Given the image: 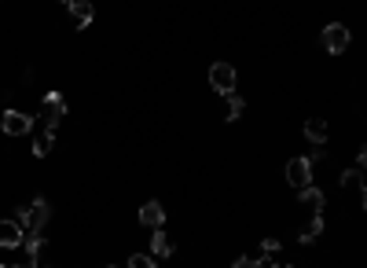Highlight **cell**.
<instances>
[{
    "instance_id": "1",
    "label": "cell",
    "mask_w": 367,
    "mask_h": 268,
    "mask_svg": "<svg viewBox=\"0 0 367 268\" xmlns=\"http://www.w3.org/2000/svg\"><path fill=\"white\" fill-rule=\"evenodd\" d=\"M11 220H19V228H22V239H29V235H41L44 225L52 220V202L48 199H34V202H26V206L15 210Z\"/></svg>"
},
{
    "instance_id": "2",
    "label": "cell",
    "mask_w": 367,
    "mask_h": 268,
    "mask_svg": "<svg viewBox=\"0 0 367 268\" xmlns=\"http://www.w3.org/2000/svg\"><path fill=\"white\" fill-rule=\"evenodd\" d=\"M283 173H286V184H291V187H298V192H305V187H312V177H316V169H312V162L305 159V154H298V159H291Z\"/></svg>"
},
{
    "instance_id": "3",
    "label": "cell",
    "mask_w": 367,
    "mask_h": 268,
    "mask_svg": "<svg viewBox=\"0 0 367 268\" xmlns=\"http://www.w3.org/2000/svg\"><path fill=\"white\" fill-rule=\"evenodd\" d=\"M235 85H239V74H235L232 62H213L210 67V88L217 92V96H232Z\"/></svg>"
},
{
    "instance_id": "4",
    "label": "cell",
    "mask_w": 367,
    "mask_h": 268,
    "mask_svg": "<svg viewBox=\"0 0 367 268\" xmlns=\"http://www.w3.org/2000/svg\"><path fill=\"white\" fill-rule=\"evenodd\" d=\"M320 41H323V48L331 52V55H342L349 44H353V34L342 26V22H331V26H323V34H320Z\"/></svg>"
},
{
    "instance_id": "5",
    "label": "cell",
    "mask_w": 367,
    "mask_h": 268,
    "mask_svg": "<svg viewBox=\"0 0 367 268\" xmlns=\"http://www.w3.org/2000/svg\"><path fill=\"white\" fill-rule=\"evenodd\" d=\"M0 129H4V136H29L34 133V118H29L26 110H4Z\"/></svg>"
},
{
    "instance_id": "6",
    "label": "cell",
    "mask_w": 367,
    "mask_h": 268,
    "mask_svg": "<svg viewBox=\"0 0 367 268\" xmlns=\"http://www.w3.org/2000/svg\"><path fill=\"white\" fill-rule=\"evenodd\" d=\"M136 220H140V228L162 232V228H166V206H162V202H158V199L143 202V206H140V213H136Z\"/></svg>"
},
{
    "instance_id": "7",
    "label": "cell",
    "mask_w": 367,
    "mask_h": 268,
    "mask_svg": "<svg viewBox=\"0 0 367 268\" xmlns=\"http://www.w3.org/2000/svg\"><path fill=\"white\" fill-rule=\"evenodd\" d=\"M62 114H67V103H62V96H59V92H44V110H41L44 129L55 133V125L62 121Z\"/></svg>"
},
{
    "instance_id": "8",
    "label": "cell",
    "mask_w": 367,
    "mask_h": 268,
    "mask_svg": "<svg viewBox=\"0 0 367 268\" xmlns=\"http://www.w3.org/2000/svg\"><path fill=\"white\" fill-rule=\"evenodd\" d=\"M19 246H22V228H19V220L0 217V250H19Z\"/></svg>"
},
{
    "instance_id": "9",
    "label": "cell",
    "mask_w": 367,
    "mask_h": 268,
    "mask_svg": "<svg viewBox=\"0 0 367 268\" xmlns=\"http://www.w3.org/2000/svg\"><path fill=\"white\" fill-rule=\"evenodd\" d=\"M151 257H158V261H169V257H177V243L169 239V232H166V228L151 235Z\"/></svg>"
},
{
    "instance_id": "10",
    "label": "cell",
    "mask_w": 367,
    "mask_h": 268,
    "mask_svg": "<svg viewBox=\"0 0 367 268\" xmlns=\"http://www.w3.org/2000/svg\"><path fill=\"white\" fill-rule=\"evenodd\" d=\"M327 133H331V129H327L323 118H309V121H305V140H309L312 147H323V144H327Z\"/></svg>"
},
{
    "instance_id": "11",
    "label": "cell",
    "mask_w": 367,
    "mask_h": 268,
    "mask_svg": "<svg viewBox=\"0 0 367 268\" xmlns=\"http://www.w3.org/2000/svg\"><path fill=\"white\" fill-rule=\"evenodd\" d=\"M301 199V206H309L312 217H323V206H327V195L320 192V187H305V192L298 195Z\"/></svg>"
},
{
    "instance_id": "12",
    "label": "cell",
    "mask_w": 367,
    "mask_h": 268,
    "mask_svg": "<svg viewBox=\"0 0 367 268\" xmlns=\"http://www.w3.org/2000/svg\"><path fill=\"white\" fill-rule=\"evenodd\" d=\"M338 184L342 187H349V192H356V199L363 202V195H367V187H363V173L353 166V169H342V177H338Z\"/></svg>"
},
{
    "instance_id": "13",
    "label": "cell",
    "mask_w": 367,
    "mask_h": 268,
    "mask_svg": "<svg viewBox=\"0 0 367 268\" xmlns=\"http://www.w3.org/2000/svg\"><path fill=\"white\" fill-rule=\"evenodd\" d=\"M67 11H70L74 19H77V26H88V22L95 19V8L88 4V0H70V4H67Z\"/></svg>"
},
{
    "instance_id": "14",
    "label": "cell",
    "mask_w": 367,
    "mask_h": 268,
    "mask_svg": "<svg viewBox=\"0 0 367 268\" xmlns=\"http://www.w3.org/2000/svg\"><path fill=\"white\" fill-rule=\"evenodd\" d=\"M323 225H327L323 217H309V220H305V228L298 232V243H305V246H309L312 239H320V235H323Z\"/></svg>"
},
{
    "instance_id": "15",
    "label": "cell",
    "mask_w": 367,
    "mask_h": 268,
    "mask_svg": "<svg viewBox=\"0 0 367 268\" xmlns=\"http://www.w3.org/2000/svg\"><path fill=\"white\" fill-rule=\"evenodd\" d=\"M52 147H55V133H52V129H41V133L34 136V154H37V159H48V154H52Z\"/></svg>"
},
{
    "instance_id": "16",
    "label": "cell",
    "mask_w": 367,
    "mask_h": 268,
    "mask_svg": "<svg viewBox=\"0 0 367 268\" xmlns=\"http://www.w3.org/2000/svg\"><path fill=\"white\" fill-rule=\"evenodd\" d=\"M243 110H246V100L239 96V92L225 96V118H228V121H239V118H243Z\"/></svg>"
},
{
    "instance_id": "17",
    "label": "cell",
    "mask_w": 367,
    "mask_h": 268,
    "mask_svg": "<svg viewBox=\"0 0 367 268\" xmlns=\"http://www.w3.org/2000/svg\"><path fill=\"white\" fill-rule=\"evenodd\" d=\"M129 268H158L151 254H129Z\"/></svg>"
},
{
    "instance_id": "18",
    "label": "cell",
    "mask_w": 367,
    "mask_h": 268,
    "mask_svg": "<svg viewBox=\"0 0 367 268\" xmlns=\"http://www.w3.org/2000/svg\"><path fill=\"white\" fill-rule=\"evenodd\" d=\"M232 268H268V261L265 257H235Z\"/></svg>"
},
{
    "instance_id": "19",
    "label": "cell",
    "mask_w": 367,
    "mask_h": 268,
    "mask_svg": "<svg viewBox=\"0 0 367 268\" xmlns=\"http://www.w3.org/2000/svg\"><path fill=\"white\" fill-rule=\"evenodd\" d=\"M261 250H265V254H279L283 243H279V239H265V243H261Z\"/></svg>"
},
{
    "instance_id": "20",
    "label": "cell",
    "mask_w": 367,
    "mask_h": 268,
    "mask_svg": "<svg viewBox=\"0 0 367 268\" xmlns=\"http://www.w3.org/2000/svg\"><path fill=\"white\" fill-rule=\"evenodd\" d=\"M268 268H294V264H283V261H279V264H268Z\"/></svg>"
},
{
    "instance_id": "21",
    "label": "cell",
    "mask_w": 367,
    "mask_h": 268,
    "mask_svg": "<svg viewBox=\"0 0 367 268\" xmlns=\"http://www.w3.org/2000/svg\"><path fill=\"white\" fill-rule=\"evenodd\" d=\"M0 268H22V264H0Z\"/></svg>"
},
{
    "instance_id": "22",
    "label": "cell",
    "mask_w": 367,
    "mask_h": 268,
    "mask_svg": "<svg viewBox=\"0 0 367 268\" xmlns=\"http://www.w3.org/2000/svg\"><path fill=\"white\" fill-rule=\"evenodd\" d=\"M107 268H118V264H107Z\"/></svg>"
}]
</instances>
